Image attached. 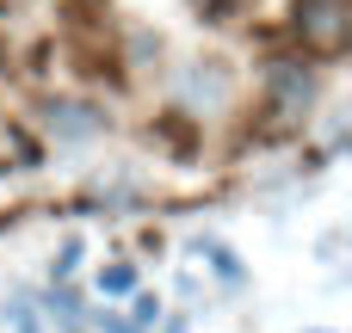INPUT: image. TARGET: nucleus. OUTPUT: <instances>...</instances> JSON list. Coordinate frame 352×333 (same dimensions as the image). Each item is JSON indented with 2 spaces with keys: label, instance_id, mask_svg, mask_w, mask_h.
Returning a JSON list of instances; mask_svg holds the SVG:
<instances>
[{
  "label": "nucleus",
  "instance_id": "obj_7",
  "mask_svg": "<svg viewBox=\"0 0 352 333\" xmlns=\"http://www.w3.org/2000/svg\"><path fill=\"white\" fill-rule=\"evenodd\" d=\"M56 321H62L68 333L80 328V309H74V297H56Z\"/></svg>",
  "mask_w": 352,
  "mask_h": 333
},
{
  "label": "nucleus",
  "instance_id": "obj_6",
  "mask_svg": "<svg viewBox=\"0 0 352 333\" xmlns=\"http://www.w3.org/2000/svg\"><path fill=\"white\" fill-rule=\"evenodd\" d=\"M210 260H217V278H223V284H235V278H241V266H235V253H229V247H210Z\"/></svg>",
  "mask_w": 352,
  "mask_h": 333
},
{
  "label": "nucleus",
  "instance_id": "obj_5",
  "mask_svg": "<svg viewBox=\"0 0 352 333\" xmlns=\"http://www.w3.org/2000/svg\"><path fill=\"white\" fill-rule=\"evenodd\" d=\"M6 328H12V333H43V328H37V315H31L25 303H6Z\"/></svg>",
  "mask_w": 352,
  "mask_h": 333
},
{
  "label": "nucleus",
  "instance_id": "obj_10",
  "mask_svg": "<svg viewBox=\"0 0 352 333\" xmlns=\"http://www.w3.org/2000/svg\"><path fill=\"white\" fill-rule=\"evenodd\" d=\"M309 333H328V328H309Z\"/></svg>",
  "mask_w": 352,
  "mask_h": 333
},
{
  "label": "nucleus",
  "instance_id": "obj_1",
  "mask_svg": "<svg viewBox=\"0 0 352 333\" xmlns=\"http://www.w3.org/2000/svg\"><path fill=\"white\" fill-rule=\"evenodd\" d=\"M297 37H303L309 49H322V56L346 49L352 6H346V0H297Z\"/></svg>",
  "mask_w": 352,
  "mask_h": 333
},
{
  "label": "nucleus",
  "instance_id": "obj_8",
  "mask_svg": "<svg viewBox=\"0 0 352 333\" xmlns=\"http://www.w3.org/2000/svg\"><path fill=\"white\" fill-rule=\"evenodd\" d=\"M74 260H80V241H68V247H62V260H56V278H68V272H74Z\"/></svg>",
  "mask_w": 352,
  "mask_h": 333
},
{
  "label": "nucleus",
  "instance_id": "obj_2",
  "mask_svg": "<svg viewBox=\"0 0 352 333\" xmlns=\"http://www.w3.org/2000/svg\"><path fill=\"white\" fill-rule=\"evenodd\" d=\"M309 93H316V80H309V68H297V62H278L272 68V124H297L303 117V105H309Z\"/></svg>",
  "mask_w": 352,
  "mask_h": 333
},
{
  "label": "nucleus",
  "instance_id": "obj_4",
  "mask_svg": "<svg viewBox=\"0 0 352 333\" xmlns=\"http://www.w3.org/2000/svg\"><path fill=\"white\" fill-rule=\"evenodd\" d=\"M99 290H105V297H130V290H136V266H105V272H99Z\"/></svg>",
  "mask_w": 352,
  "mask_h": 333
},
{
  "label": "nucleus",
  "instance_id": "obj_3",
  "mask_svg": "<svg viewBox=\"0 0 352 333\" xmlns=\"http://www.w3.org/2000/svg\"><path fill=\"white\" fill-rule=\"evenodd\" d=\"M99 111L93 105H80V99H50L43 105V130L56 136V142H87V136H99Z\"/></svg>",
  "mask_w": 352,
  "mask_h": 333
},
{
  "label": "nucleus",
  "instance_id": "obj_9",
  "mask_svg": "<svg viewBox=\"0 0 352 333\" xmlns=\"http://www.w3.org/2000/svg\"><path fill=\"white\" fill-rule=\"evenodd\" d=\"M99 328H105V333H136L130 321H118V315H99Z\"/></svg>",
  "mask_w": 352,
  "mask_h": 333
}]
</instances>
